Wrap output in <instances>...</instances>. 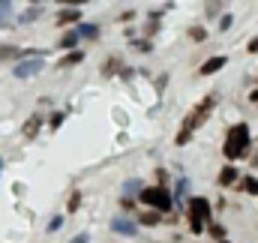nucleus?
Instances as JSON below:
<instances>
[{
	"label": "nucleus",
	"mask_w": 258,
	"mask_h": 243,
	"mask_svg": "<svg viewBox=\"0 0 258 243\" xmlns=\"http://www.w3.org/2000/svg\"><path fill=\"white\" fill-rule=\"evenodd\" d=\"M72 243H87V234H78V237H72Z\"/></svg>",
	"instance_id": "nucleus-28"
},
{
	"label": "nucleus",
	"mask_w": 258,
	"mask_h": 243,
	"mask_svg": "<svg viewBox=\"0 0 258 243\" xmlns=\"http://www.w3.org/2000/svg\"><path fill=\"white\" fill-rule=\"evenodd\" d=\"M75 63H81V51H72V54H66L63 60H60V66H75Z\"/></svg>",
	"instance_id": "nucleus-18"
},
{
	"label": "nucleus",
	"mask_w": 258,
	"mask_h": 243,
	"mask_svg": "<svg viewBox=\"0 0 258 243\" xmlns=\"http://www.w3.org/2000/svg\"><path fill=\"white\" fill-rule=\"evenodd\" d=\"M9 12H12V0H0V27L9 24Z\"/></svg>",
	"instance_id": "nucleus-12"
},
{
	"label": "nucleus",
	"mask_w": 258,
	"mask_h": 243,
	"mask_svg": "<svg viewBox=\"0 0 258 243\" xmlns=\"http://www.w3.org/2000/svg\"><path fill=\"white\" fill-rule=\"evenodd\" d=\"M60 3H63V6H84L87 0H60Z\"/></svg>",
	"instance_id": "nucleus-27"
},
{
	"label": "nucleus",
	"mask_w": 258,
	"mask_h": 243,
	"mask_svg": "<svg viewBox=\"0 0 258 243\" xmlns=\"http://www.w3.org/2000/svg\"><path fill=\"white\" fill-rule=\"evenodd\" d=\"M75 45H78V33H72V30H69V33H63L60 48H75Z\"/></svg>",
	"instance_id": "nucleus-14"
},
{
	"label": "nucleus",
	"mask_w": 258,
	"mask_h": 243,
	"mask_svg": "<svg viewBox=\"0 0 258 243\" xmlns=\"http://www.w3.org/2000/svg\"><path fill=\"white\" fill-rule=\"evenodd\" d=\"M159 213H162V210H153V207H150L147 213H141V216H138V222H141V225H159V222H162V216H159Z\"/></svg>",
	"instance_id": "nucleus-9"
},
{
	"label": "nucleus",
	"mask_w": 258,
	"mask_h": 243,
	"mask_svg": "<svg viewBox=\"0 0 258 243\" xmlns=\"http://www.w3.org/2000/svg\"><path fill=\"white\" fill-rule=\"evenodd\" d=\"M138 198H141L147 207L162 210V213H168V210H171V204H174V198H171V192H168L165 186H147V189H141V192H138Z\"/></svg>",
	"instance_id": "nucleus-3"
},
{
	"label": "nucleus",
	"mask_w": 258,
	"mask_h": 243,
	"mask_svg": "<svg viewBox=\"0 0 258 243\" xmlns=\"http://www.w3.org/2000/svg\"><path fill=\"white\" fill-rule=\"evenodd\" d=\"M111 225H114V231H123V234H132V222H126V219H114Z\"/></svg>",
	"instance_id": "nucleus-17"
},
{
	"label": "nucleus",
	"mask_w": 258,
	"mask_h": 243,
	"mask_svg": "<svg viewBox=\"0 0 258 243\" xmlns=\"http://www.w3.org/2000/svg\"><path fill=\"white\" fill-rule=\"evenodd\" d=\"M189 228H192L195 234H201L204 231V222H210L213 216H210V201L207 198H189Z\"/></svg>",
	"instance_id": "nucleus-4"
},
{
	"label": "nucleus",
	"mask_w": 258,
	"mask_h": 243,
	"mask_svg": "<svg viewBox=\"0 0 258 243\" xmlns=\"http://www.w3.org/2000/svg\"><path fill=\"white\" fill-rule=\"evenodd\" d=\"M219 243H228V240H219Z\"/></svg>",
	"instance_id": "nucleus-29"
},
{
	"label": "nucleus",
	"mask_w": 258,
	"mask_h": 243,
	"mask_svg": "<svg viewBox=\"0 0 258 243\" xmlns=\"http://www.w3.org/2000/svg\"><path fill=\"white\" fill-rule=\"evenodd\" d=\"M210 237H213V240H225V228H222L219 222H210Z\"/></svg>",
	"instance_id": "nucleus-15"
},
{
	"label": "nucleus",
	"mask_w": 258,
	"mask_h": 243,
	"mask_svg": "<svg viewBox=\"0 0 258 243\" xmlns=\"http://www.w3.org/2000/svg\"><path fill=\"white\" fill-rule=\"evenodd\" d=\"M60 225H63V216H54V219H51V222H48V231H57V228H60Z\"/></svg>",
	"instance_id": "nucleus-22"
},
{
	"label": "nucleus",
	"mask_w": 258,
	"mask_h": 243,
	"mask_svg": "<svg viewBox=\"0 0 258 243\" xmlns=\"http://www.w3.org/2000/svg\"><path fill=\"white\" fill-rule=\"evenodd\" d=\"M78 33H81V36H90V39H93V36H96L99 30H96L93 24H81V30H78Z\"/></svg>",
	"instance_id": "nucleus-19"
},
{
	"label": "nucleus",
	"mask_w": 258,
	"mask_h": 243,
	"mask_svg": "<svg viewBox=\"0 0 258 243\" xmlns=\"http://www.w3.org/2000/svg\"><path fill=\"white\" fill-rule=\"evenodd\" d=\"M39 123H42V117H39V114H33L30 120L24 123V135H27V138H33V135H36V129H39Z\"/></svg>",
	"instance_id": "nucleus-11"
},
{
	"label": "nucleus",
	"mask_w": 258,
	"mask_h": 243,
	"mask_svg": "<svg viewBox=\"0 0 258 243\" xmlns=\"http://www.w3.org/2000/svg\"><path fill=\"white\" fill-rule=\"evenodd\" d=\"M36 72H42V57L39 54H30V57L15 63V78H30Z\"/></svg>",
	"instance_id": "nucleus-5"
},
{
	"label": "nucleus",
	"mask_w": 258,
	"mask_h": 243,
	"mask_svg": "<svg viewBox=\"0 0 258 243\" xmlns=\"http://www.w3.org/2000/svg\"><path fill=\"white\" fill-rule=\"evenodd\" d=\"M237 189H243L246 195H258V177H240Z\"/></svg>",
	"instance_id": "nucleus-10"
},
{
	"label": "nucleus",
	"mask_w": 258,
	"mask_h": 243,
	"mask_svg": "<svg viewBox=\"0 0 258 243\" xmlns=\"http://www.w3.org/2000/svg\"><path fill=\"white\" fill-rule=\"evenodd\" d=\"M81 21V12H78V6H66L63 12L57 15V24H78Z\"/></svg>",
	"instance_id": "nucleus-7"
},
{
	"label": "nucleus",
	"mask_w": 258,
	"mask_h": 243,
	"mask_svg": "<svg viewBox=\"0 0 258 243\" xmlns=\"http://www.w3.org/2000/svg\"><path fill=\"white\" fill-rule=\"evenodd\" d=\"M33 3H39V0H33Z\"/></svg>",
	"instance_id": "nucleus-30"
},
{
	"label": "nucleus",
	"mask_w": 258,
	"mask_h": 243,
	"mask_svg": "<svg viewBox=\"0 0 258 243\" xmlns=\"http://www.w3.org/2000/svg\"><path fill=\"white\" fill-rule=\"evenodd\" d=\"M39 15H42V9H36V6H33V9H27V12H21V15H18V24H27V21H36Z\"/></svg>",
	"instance_id": "nucleus-13"
},
{
	"label": "nucleus",
	"mask_w": 258,
	"mask_h": 243,
	"mask_svg": "<svg viewBox=\"0 0 258 243\" xmlns=\"http://www.w3.org/2000/svg\"><path fill=\"white\" fill-rule=\"evenodd\" d=\"M135 48H138V51H150V42H144V39H138V42H135Z\"/></svg>",
	"instance_id": "nucleus-25"
},
{
	"label": "nucleus",
	"mask_w": 258,
	"mask_h": 243,
	"mask_svg": "<svg viewBox=\"0 0 258 243\" xmlns=\"http://www.w3.org/2000/svg\"><path fill=\"white\" fill-rule=\"evenodd\" d=\"M6 57H18V60H21V51L12 48V45H3V48H0V60H6Z\"/></svg>",
	"instance_id": "nucleus-16"
},
{
	"label": "nucleus",
	"mask_w": 258,
	"mask_h": 243,
	"mask_svg": "<svg viewBox=\"0 0 258 243\" xmlns=\"http://www.w3.org/2000/svg\"><path fill=\"white\" fill-rule=\"evenodd\" d=\"M246 51H249V54H258V36L255 39H249V48H246Z\"/></svg>",
	"instance_id": "nucleus-26"
},
{
	"label": "nucleus",
	"mask_w": 258,
	"mask_h": 243,
	"mask_svg": "<svg viewBox=\"0 0 258 243\" xmlns=\"http://www.w3.org/2000/svg\"><path fill=\"white\" fill-rule=\"evenodd\" d=\"M189 36H192L195 42H201V39L207 36V30H204V27H192V30H189Z\"/></svg>",
	"instance_id": "nucleus-20"
},
{
	"label": "nucleus",
	"mask_w": 258,
	"mask_h": 243,
	"mask_svg": "<svg viewBox=\"0 0 258 243\" xmlns=\"http://www.w3.org/2000/svg\"><path fill=\"white\" fill-rule=\"evenodd\" d=\"M78 204H81V192H72V198H69V213L78 210Z\"/></svg>",
	"instance_id": "nucleus-21"
},
{
	"label": "nucleus",
	"mask_w": 258,
	"mask_h": 243,
	"mask_svg": "<svg viewBox=\"0 0 258 243\" xmlns=\"http://www.w3.org/2000/svg\"><path fill=\"white\" fill-rule=\"evenodd\" d=\"M225 66H228V57H225V54H216V57H210V60L201 63L198 75H216V72H222Z\"/></svg>",
	"instance_id": "nucleus-6"
},
{
	"label": "nucleus",
	"mask_w": 258,
	"mask_h": 243,
	"mask_svg": "<svg viewBox=\"0 0 258 243\" xmlns=\"http://www.w3.org/2000/svg\"><path fill=\"white\" fill-rule=\"evenodd\" d=\"M249 126L246 123H234L231 129H228V135H225V156L234 162V159H243L246 153H249Z\"/></svg>",
	"instance_id": "nucleus-2"
},
{
	"label": "nucleus",
	"mask_w": 258,
	"mask_h": 243,
	"mask_svg": "<svg viewBox=\"0 0 258 243\" xmlns=\"http://www.w3.org/2000/svg\"><path fill=\"white\" fill-rule=\"evenodd\" d=\"M66 120V114L63 111H57V114H54V117H51V126H54V129H57V126H60V123Z\"/></svg>",
	"instance_id": "nucleus-24"
},
{
	"label": "nucleus",
	"mask_w": 258,
	"mask_h": 243,
	"mask_svg": "<svg viewBox=\"0 0 258 243\" xmlns=\"http://www.w3.org/2000/svg\"><path fill=\"white\" fill-rule=\"evenodd\" d=\"M237 180H240V171H237L234 165H225V168L219 171V183H222V186H231V183H237Z\"/></svg>",
	"instance_id": "nucleus-8"
},
{
	"label": "nucleus",
	"mask_w": 258,
	"mask_h": 243,
	"mask_svg": "<svg viewBox=\"0 0 258 243\" xmlns=\"http://www.w3.org/2000/svg\"><path fill=\"white\" fill-rule=\"evenodd\" d=\"M228 27H231V15H222L219 18V30H228Z\"/></svg>",
	"instance_id": "nucleus-23"
},
{
	"label": "nucleus",
	"mask_w": 258,
	"mask_h": 243,
	"mask_svg": "<svg viewBox=\"0 0 258 243\" xmlns=\"http://www.w3.org/2000/svg\"><path fill=\"white\" fill-rule=\"evenodd\" d=\"M213 108H216V93H210V96H204L198 105H195L192 111L186 114V120H183V126H180V132H177V138H174V144H189V138L195 135V129L201 126V123L207 120L210 114H213Z\"/></svg>",
	"instance_id": "nucleus-1"
}]
</instances>
